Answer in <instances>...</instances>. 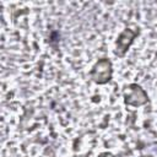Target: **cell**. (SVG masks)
Here are the masks:
<instances>
[{"instance_id":"obj_3","label":"cell","mask_w":157,"mask_h":157,"mask_svg":"<svg viewBox=\"0 0 157 157\" xmlns=\"http://www.w3.org/2000/svg\"><path fill=\"white\" fill-rule=\"evenodd\" d=\"M136 36H137V32L136 31H132V29H129V28L124 29L120 33V36H119V38L117 40L115 54L118 56H124V54L126 53L128 48L130 47V44L132 43V40H134V38Z\"/></svg>"},{"instance_id":"obj_1","label":"cell","mask_w":157,"mask_h":157,"mask_svg":"<svg viewBox=\"0 0 157 157\" xmlns=\"http://www.w3.org/2000/svg\"><path fill=\"white\" fill-rule=\"evenodd\" d=\"M90 75L92 81H94L96 83H99V85L107 83L112 77V63L108 59L98 60L94 64Z\"/></svg>"},{"instance_id":"obj_2","label":"cell","mask_w":157,"mask_h":157,"mask_svg":"<svg viewBox=\"0 0 157 157\" xmlns=\"http://www.w3.org/2000/svg\"><path fill=\"white\" fill-rule=\"evenodd\" d=\"M124 98L125 103L132 107H139L142 105L147 102V94L146 92L137 85H129L124 90Z\"/></svg>"},{"instance_id":"obj_4","label":"cell","mask_w":157,"mask_h":157,"mask_svg":"<svg viewBox=\"0 0 157 157\" xmlns=\"http://www.w3.org/2000/svg\"><path fill=\"white\" fill-rule=\"evenodd\" d=\"M99 157H113V156H112L110 153H102Z\"/></svg>"}]
</instances>
